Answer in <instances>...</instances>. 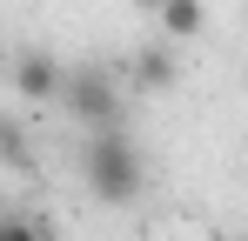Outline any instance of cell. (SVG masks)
<instances>
[{"instance_id": "1", "label": "cell", "mask_w": 248, "mask_h": 241, "mask_svg": "<svg viewBox=\"0 0 248 241\" xmlns=\"http://www.w3.org/2000/svg\"><path fill=\"white\" fill-rule=\"evenodd\" d=\"M81 181H87V195L101 208H134L148 195V154L134 148L127 127H101L81 148Z\"/></svg>"}, {"instance_id": "2", "label": "cell", "mask_w": 248, "mask_h": 241, "mask_svg": "<svg viewBox=\"0 0 248 241\" xmlns=\"http://www.w3.org/2000/svg\"><path fill=\"white\" fill-rule=\"evenodd\" d=\"M61 101H67V114L81 120L87 134L121 127V80H114V67H94V60L67 67V80H61Z\"/></svg>"}, {"instance_id": "3", "label": "cell", "mask_w": 248, "mask_h": 241, "mask_svg": "<svg viewBox=\"0 0 248 241\" xmlns=\"http://www.w3.org/2000/svg\"><path fill=\"white\" fill-rule=\"evenodd\" d=\"M7 74H14V94H20V101L47 107V101H61V80H67V67H61L47 47H27V54H14V60H7Z\"/></svg>"}, {"instance_id": "4", "label": "cell", "mask_w": 248, "mask_h": 241, "mask_svg": "<svg viewBox=\"0 0 248 241\" xmlns=\"http://www.w3.org/2000/svg\"><path fill=\"white\" fill-rule=\"evenodd\" d=\"M127 67H134L127 80H134L141 94H168V87L181 80V60H174V47H141V54L127 60Z\"/></svg>"}, {"instance_id": "5", "label": "cell", "mask_w": 248, "mask_h": 241, "mask_svg": "<svg viewBox=\"0 0 248 241\" xmlns=\"http://www.w3.org/2000/svg\"><path fill=\"white\" fill-rule=\"evenodd\" d=\"M208 27V7L202 0H161V34L168 40H195Z\"/></svg>"}, {"instance_id": "6", "label": "cell", "mask_w": 248, "mask_h": 241, "mask_svg": "<svg viewBox=\"0 0 248 241\" xmlns=\"http://www.w3.org/2000/svg\"><path fill=\"white\" fill-rule=\"evenodd\" d=\"M0 161H7V167H34V141H27V120L0 114Z\"/></svg>"}, {"instance_id": "7", "label": "cell", "mask_w": 248, "mask_h": 241, "mask_svg": "<svg viewBox=\"0 0 248 241\" xmlns=\"http://www.w3.org/2000/svg\"><path fill=\"white\" fill-rule=\"evenodd\" d=\"M0 241H54L41 214H0Z\"/></svg>"}, {"instance_id": "8", "label": "cell", "mask_w": 248, "mask_h": 241, "mask_svg": "<svg viewBox=\"0 0 248 241\" xmlns=\"http://www.w3.org/2000/svg\"><path fill=\"white\" fill-rule=\"evenodd\" d=\"M0 74H7V40H0Z\"/></svg>"}]
</instances>
